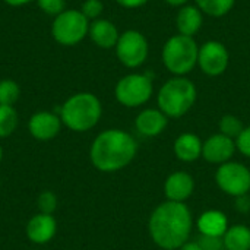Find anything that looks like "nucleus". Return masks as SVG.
<instances>
[{
	"mask_svg": "<svg viewBox=\"0 0 250 250\" xmlns=\"http://www.w3.org/2000/svg\"><path fill=\"white\" fill-rule=\"evenodd\" d=\"M3 1L10 4V6H23V4H28L34 0H3Z\"/></svg>",
	"mask_w": 250,
	"mask_h": 250,
	"instance_id": "nucleus-34",
	"label": "nucleus"
},
{
	"mask_svg": "<svg viewBox=\"0 0 250 250\" xmlns=\"http://www.w3.org/2000/svg\"><path fill=\"white\" fill-rule=\"evenodd\" d=\"M164 3H167L168 6H173V7H182L185 4H188L190 0H163Z\"/></svg>",
	"mask_w": 250,
	"mask_h": 250,
	"instance_id": "nucleus-33",
	"label": "nucleus"
},
{
	"mask_svg": "<svg viewBox=\"0 0 250 250\" xmlns=\"http://www.w3.org/2000/svg\"><path fill=\"white\" fill-rule=\"evenodd\" d=\"M40 9L45 12L47 15H60L63 10H66V0H37Z\"/></svg>",
	"mask_w": 250,
	"mask_h": 250,
	"instance_id": "nucleus-27",
	"label": "nucleus"
},
{
	"mask_svg": "<svg viewBox=\"0 0 250 250\" xmlns=\"http://www.w3.org/2000/svg\"><path fill=\"white\" fill-rule=\"evenodd\" d=\"M138 152L133 136L122 129H107L92 142L89 158L92 166L103 173H114L129 166Z\"/></svg>",
	"mask_w": 250,
	"mask_h": 250,
	"instance_id": "nucleus-2",
	"label": "nucleus"
},
{
	"mask_svg": "<svg viewBox=\"0 0 250 250\" xmlns=\"http://www.w3.org/2000/svg\"><path fill=\"white\" fill-rule=\"evenodd\" d=\"M114 48L119 62L127 69L141 67L149 56V42L138 29H127L122 32Z\"/></svg>",
	"mask_w": 250,
	"mask_h": 250,
	"instance_id": "nucleus-8",
	"label": "nucleus"
},
{
	"mask_svg": "<svg viewBox=\"0 0 250 250\" xmlns=\"http://www.w3.org/2000/svg\"><path fill=\"white\" fill-rule=\"evenodd\" d=\"M196 97V85L188 76H173L160 86L157 103L168 119H179L195 105Z\"/></svg>",
	"mask_w": 250,
	"mask_h": 250,
	"instance_id": "nucleus-4",
	"label": "nucleus"
},
{
	"mask_svg": "<svg viewBox=\"0 0 250 250\" xmlns=\"http://www.w3.org/2000/svg\"><path fill=\"white\" fill-rule=\"evenodd\" d=\"M198 53L195 37L174 34L163 45L161 62L173 76H188L198 66Z\"/></svg>",
	"mask_w": 250,
	"mask_h": 250,
	"instance_id": "nucleus-5",
	"label": "nucleus"
},
{
	"mask_svg": "<svg viewBox=\"0 0 250 250\" xmlns=\"http://www.w3.org/2000/svg\"><path fill=\"white\" fill-rule=\"evenodd\" d=\"M104 10V3L101 0H85L82 7H81V12L85 15V18L88 21H95L101 16Z\"/></svg>",
	"mask_w": 250,
	"mask_h": 250,
	"instance_id": "nucleus-26",
	"label": "nucleus"
},
{
	"mask_svg": "<svg viewBox=\"0 0 250 250\" xmlns=\"http://www.w3.org/2000/svg\"><path fill=\"white\" fill-rule=\"evenodd\" d=\"M1 158H3V149H1V146H0V163H1Z\"/></svg>",
	"mask_w": 250,
	"mask_h": 250,
	"instance_id": "nucleus-35",
	"label": "nucleus"
},
{
	"mask_svg": "<svg viewBox=\"0 0 250 250\" xmlns=\"http://www.w3.org/2000/svg\"><path fill=\"white\" fill-rule=\"evenodd\" d=\"M88 35L91 37L92 42L97 47L104 48V50H110V48L116 47L119 37H120V32L111 21L98 18L89 23Z\"/></svg>",
	"mask_w": 250,
	"mask_h": 250,
	"instance_id": "nucleus-17",
	"label": "nucleus"
},
{
	"mask_svg": "<svg viewBox=\"0 0 250 250\" xmlns=\"http://www.w3.org/2000/svg\"><path fill=\"white\" fill-rule=\"evenodd\" d=\"M26 237L34 245H45L51 242L57 233V221L53 215L41 214L31 217L25 227Z\"/></svg>",
	"mask_w": 250,
	"mask_h": 250,
	"instance_id": "nucleus-13",
	"label": "nucleus"
},
{
	"mask_svg": "<svg viewBox=\"0 0 250 250\" xmlns=\"http://www.w3.org/2000/svg\"><path fill=\"white\" fill-rule=\"evenodd\" d=\"M89 31V21L81 10H63L54 18L51 25L53 38L62 45H75L81 42Z\"/></svg>",
	"mask_w": 250,
	"mask_h": 250,
	"instance_id": "nucleus-7",
	"label": "nucleus"
},
{
	"mask_svg": "<svg viewBox=\"0 0 250 250\" xmlns=\"http://www.w3.org/2000/svg\"><path fill=\"white\" fill-rule=\"evenodd\" d=\"M198 245L202 250H223L224 249V242L223 237H209V236H199L198 237Z\"/></svg>",
	"mask_w": 250,
	"mask_h": 250,
	"instance_id": "nucleus-28",
	"label": "nucleus"
},
{
	"mask_svg": "<svg viewBox=\"0 0 250 250\" xmlns=\"http://www.w3.org/2000/svg\"><path fill=\"white\" fill-rule=\"evenodd\" d=\"M202 141L195 133H183L174 141V154L180 161L192 163L202 157Z\"/></svg>",
	"mask_w": 250,
	"mask_h": 250,
	"instance_id": "nucleus-19",
	"label": "nucleus"
},
{
	"mask_svg": "<svg viewBox=\"0 0 250 250\" xmlns=\"http://www.w3.org/2000/svg\"><path fill=\"white\" fill-rule=\"evenodd\" d=\"M195 189L193 177L185 171H176L166 179L164 183V195L167 201L171 202H185L192 196Z\"/></svg>",
	"mask_w": 250,
	"mask_h": 250,
	"instance_id": "nucleus-14",
	"label": "nucleus"
},
{
	"mask_svg": "<svg viewBox=\"0 0 250 250\" xmlns=\"http://www.w3.org/2000/svg\"><path fill=\"white\" fill-rule=\"evenodd\" d=\"M154 94V78L151 73H129L119 79L114 95L119 104L136 108L151 100Z\"/></svg>",
	"mask_w": 250,
	"mask_h": 250,
	"instance_id": "nucleus-6",
	"label": "nucleus"
},
{
	"mask_svg": "<svg viewBox=\"0 0 250 250\" xmlns=\"http://www.w3.org/2000/svg\"><path fill=\"white\" fill-rule=\"evenodd\" d=\"M236 141L223 135V133H215L209 136L202 146V157L212 164H224L229 163L234 152H236Z\"/></svg>",
	"mask_w": 250,
	"mask_h": 250,
	"instance_id": "nucleus-11",
	"label": "nucleus"
},
{
	"mask_svg": "<svg viewBox=\"0 0 250 250\" xmlns=\"http://www.w3.org/2000/svg\"><path fill=\"white\" fill-rule=\"evenodd\" d=\"M168 117L160 108H145L142 110L135 120L136 130L148 138L158 136L167 127Z\"/></svg>",
	"mask_w": 250,
	"mask_h": 250,
	"instance_id": "nucleus-16",
	"label": "nucleus"
},
{
	"mask_svg": "<svg viewBox=\"0 0 250 250\" xmlns=\"http://www.w3.org/2000/svg\"><path fill=\"white\" fill-rule=\"evenodd\" d=\"M223 242L227 250H250V229L243 224L231 226L223 236Z\"/></svg>",
	"mask_w": 250,
	"mask_h": 250,
	"instance_id": "nucleus-20",
	"label": "nucleus"
},
{
	"mask_svg": "<svg viewBox=\"0 0 250 250\" xmlns=\"http://www.w3.org/2000/svg\"><path fill=\"white\" fill-rule=\"evenodd\" d=\"M149 0H116V3H119L122 7H126V9H138V7H142Z\"/></svg>",
	"mask_w": 250,
	"mask_h": 250,
	"instance_id": "nucleus-30",
	"label": "nucleus"
},
{
	"mask_svg": "<svg viewBox=\"0 0 250 250\" xmlns=\"http://www.w3.org/2000/svg\"><path fill=\"white\" fill-rule=\"evenodd\" d=\"M229 229L227 217L217 209H209L201 214L198 218V230L202 236L209 237H223Z\"/></svg>",
	"mask_w": 250,
	"mask_h": 250,
	"instance_id": "nucleus-18",
	"label": "nucleus"
},
{
	"mask_svg": "<svg viewBox=\"0 0 250 250\" xmlns=\"http://www.w3.org/2000/svg\"><path fill=\"white\" fill-rule=\"evenodd\" d=\"M204 15L211 18H223L229 15L237 0H193Z\"/></svg>",
	"mask_w": 250,
	"mask_h": 250,
	"instance_id": "nucleus-21",
	"label": "nucleus"
},
{
	"mask_svg": "<svg viewBox=\"0 0 250 250\" xmlns=\"http://www.w3.org/2000/svg\"><path fill=\"white\" fill-rule=\"evenodd\" d=\"M204 13L202 10L193 3H188L179 7L176 15V29L177 34L186 37H195L204 26Z\"/></svg>",
	"mask_w": 250,
	"mask_h": 250,
	"instance_id": "nucleus-15",
	"label": "nucleus"
},
{
	"mask_svg": "<svg viewBox=\"0 0 250 250\" xmlns=\"http://www.w3.org/2000/svg\"><path fill=\"white\" fill-rule=\"evenodd\" d=\"M62 119L59 114L51 111H38L31 116L28 122V130L37 141H51L62 129Z\"/></svg>",
	"mask_w": 250,
	"mask_h": 250,
	"instance_id": "nucleus-12",
	"label": "nucleus"
},
{
	"mask_svg": "<svg viewBox=\"0 0 250 250\" xmlns=\"http://www.w3.org/2000/svg\"><path fill=\"white\" fill-rule=\"evenodd\" d=\"M21 95L19 85L12 79L0 81V105H13Z\"/></svg>",
	"mask_w": 250,
	"mask_h": 250,
	"instance_id": "nucleus-23",
	"label": "nucleus"
},
{
	"mask_svg": "<svg viewBox=\"0 0 250 250\" xmlns=\"http://www.w3.org/2000/svg\"><path fill=\"white\" fill-rule=\"evenodd\" d=\"M236 148L250 158V126L245 127L242 133L236 138Z\"/></svg>",
	"mask_w": 250,
	"mask_h": 250,
	"instance_id": "nucleus-29",
	"label": "nucleus"
},
{
	"mask_svg": "<svg viewBox=\"0 0 250 250\" xmlns=\"http://www.w3.org/2000/svg\"><path fill=\"white\" fill-rule=\"evenodd\" d=\"M243 129L245 127H243L242 120L233 114H226L220 120V133H223L231 139H236L242 133Z\"/></svg>",
	"mask_w": 250,
	"mask_h": 250,
	"instance_id": "nucleus-24",
	"label": "nucleus"
},
{
	"mask_svg": "<svg viewBox=\"0 0 250 250\" xmlns=\"http://www.w3.org/2000/svg\"><path fill=\"white\" fill-rule=\"evenodd\" d=\"M37 207L41 214H48L53 215L54 211L57 209V196L51 190L41 192L37 201Z\"/></svg>",
	"mask_w": 250,
	"mask_h": 250,
	"instance_id": "nucleus-25",
	"label": "nucleus"
},
{
	"mask_svg": "<svg viewBox=\"0 0 250 250\" xmlns=\"http://www.w3.org/2000/svg\"><path fill=\"white\" fill-rule=\"evenodd\" d=\"M236 208L242 212H248L250 209V198L248 195H243V196H239L237 198V202H236Z\"/></svg>",
	"mask_w": 250,
	"mask_h": 250,
	"instance_id": "nucleus-31",
	"label": "nucleus"
},
{
	"mask_svg": "<svg viewBox=\"0 0 250 250\" xmlns=\"http://www.w3.org/2000/svg\"><path fill=\"white\" fill-rule=\"evenodd\" d=\"M192 214L183 202H163L149 217V236L164 250L180 249L190 237Z\"/></svg>",
	"mask_w": 250,
	"mask_h": 250,
	"instance_id": "nucleus-1",
	"label": "nucleus"
},
{
	"mask_svg": "<svg viewBox=\"0 0 250 250\" xmlns=\"http://www.w3.org/2000/svg\"><path fill=\"white\" fill-rule=\"evenodd\" d=\"M215 182L230 196L239 198L248 195L250 192V170L242 163H224L215 173Z\"/></svg>",
	"mask_w": 250,
	"mask_h": 250,
	"instance_id": "nucleus-9",
	"label": "nucleus"
},
{
	"mask_svg": "<svg viewBox=\"0 0 250 250\" xmlns=\"http://www.w3.org/2000/svg\"><path fill=\"white\" fill-rule=\"evenodd\" d=\"M179 250H202V249H201V246L198 245V242H196V240H195V242H189V240H188V242H186V243H185V245H183V246H182Z\"/></svg>",
	"mask_w": 250,
	"mask_h": 250,
	"instance_id": "nucleus-32",
	"label": "nucleus"
},
{
	"mask_svg": "<svg viewBox=\"0 0 250 250\" xmlns=\"http://www.w3.org/2000/svg\"><path fill=\"white\" fill-rule=\"evenodd\" d=\"M230 64L229 48L217 40H208L199 45L198 53V67L207 76L215 78L221 76Z\"/></svg>",
	"mask_w": 250,
	"mask_h": 250,
	"instance_id": "nucleus-10",
	"label": "nucleus"
},
{
	"mask_svg": "<svg viewBox=\"0 0 250 250\" xmlns=\"http://www.w3.org/2000/svg\"><path fill=\"white\" fill-rule=\"evenodd\" d=\"M18 127V113L13 105H0V139L10 136Z\"/></svg>",
	"mask_w": 250,
	"mask_h": 250,
	"instance_id": "nucleus-22",
	"label": "nucleus"
},
{
	"mask_svg": "<svg viewBox=\"0 0 250 250\" xmlns=\"http://www.w3.org/2000/svg\"><path fill=\"white\" fill-rule=\"evenodd\" d=\"M101 114V101L91 92H78L69 97L59 108L62 123L73 132L91 130L98 125Z\"/></svg>",
	"mask_w": 250,
	"mask_h": 250,
	"instance_id": "nucleus-3",
	"label": "nucleus"
}]
</instances>
